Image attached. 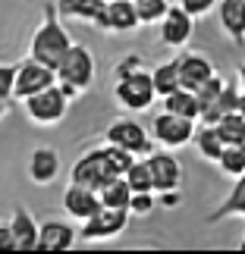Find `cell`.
<instances>
[{"label": "cell", "instance_id": "obj_36", "mask_svg": "<svg viewBox=\"0 0 245 254\" xmlns=\"http://www.w3.org/2000/svg\"><path fill=\"white\" fill-rule=\"evenodd\" d=\"M239 85H242V91H245V63L239 66Z\"/></svg>", "mask_w": 245, "mask_h": 254}, {"label": "cell", "instance_id": "obj_27", "mask_svg": "<svg viewBox=\"0 0 245 254\" xmlns=\"http://www.w3.org/2000/svg\"><path fill=\"white\" fill-rule=\"evenodd\" d=\"M123 176H126V182H129V189H132V191H154L151 167H148V160H145V157H135V160H132V167L126 170Z\"/></svg>", "mask_w": 245, "mask_h": 254}, {"label": "cell", "instance_id": "obj_19", "mask_svg": "<svg viewBox=\"0 0 245 254\" xmlns=\"http://www.w3.org/2000/svg\"><path fill=\"white\" fill-rule=\"evenodd\" d=\"M220 28L233 44H245V0H220L217 3Z\"/></svg>", "mask_w": 245, "mask_h": 254}, {"label": "cell", "instance_id": "obj_15", "mask_svg": "<svg viewBox=\"0 0 245 254\" xmlns=\"http://www.w3.org/2000/svg\"><path fill=\"white\" fill-rule=\"evenodd\" d=\"M57 176H60V154H57L51 144L35 148L32 157H28V179L35 185H51Z\"/></svg>", "mask_w": 245, "mask_h": 254}, {"label": "cell", "instance_id": "obj_26", "mask_svg": "<svg viewBox=\"0 0 245 254\" xmlns=\"http://www.w3.org/2000/svg\"><path fill=\"white\" fill-rule=\"evenodd\" d=\"M217 132H220V138L223 144H245V116L239 110H233L227 116H220L217 123Z\"/></svg>", "mask_w": 245, "mask_h": 254}, {"label": "cell", "instance_id": "obj_33", "mask_svg": "<svg viewBox=\"0 0 245 254\" xmlns=\"http://www.w3.org/2000/svg\"><path fill=\"white\" fill-rule=\"evenodd\" d=\"M220 0H179V6L182 9H189V13L195 16V19H201V16H208L214 6H217Z\"/></svg>", "mask_w": 245, "mask_h": 254}, {"label": "cell", "instance_id": "obj_38", "mask_svg": "<svg viewBox=\"0 0 245 254\" xmlns=\"http://www.w3.org/2000/svg\"><path fill=\"white\" fill-rule=\"evenodd\" d=\"M3 116H6V104H0V123H3Z\"/></svg>", "mask_w": 245, "mask_h": 254}, {"label": "cell", "instance_id": "obj_20", "mask_svg": "<svg viewBox=\"0 0 245 254\" xmlns=\"http://www.w3.org/2000/svg\"><path fill=\"white\" fill-rule=\"evenodd\" d=\"M163 101V110H170L176 116H185V120H201V101L195 97V91H189V88H176L173 94L161 97Z\"/></svg>", "mask_w": 245, "mask_h": 254}, {"label": "cell", "instance_id": "obj_23", "mask_svg": "<svg viewBox=\"0 0 245 254\" xmlns=\"http://www.w3.org/2000/svg\"><path fill=\"white\" fill-rule=\"evenodd\" d=\"M151 79H154V91H158V97H166V94H173L176 88H182V82H179V57L161 60L151 69Z\"/></svg>", "mask_w": 245, "mask_h": 254}, {"label": "cell", "instance_id": "obj_17", "mask_svg": "<svg viewBox=\"0 0 245 254\" xmlns=\"http://www.w3.org/2000/svg\"><path fill=\"white\" fill-rule=\"evenodd\" d=\"M214 72L217 69H214V63L204 54H195V51L179 54V82H182V88L195 91V88H198L201 82H208Z\"/></svg>", "mask_w": 245, "mask_h": 254}, {"label": "cell", "instance_id": "obj_32", "mask_svg": "<svg viewBox=\"0 0 245 254\" xmlns=\"http://www.w3.org/2000/svg\"><path fill=\"white\" fill-rule=\"evenodd\" d=\"M13 85H16V66L0 63V104H6L13 97Z\"/></svg>", "mask_w": 245, "mask_h": 254}, {"label": "cell", "instance_id": "obj_21", "mask_svg": "<svg viewBox=\"0 0 245 254\" xmlns=\"http://www.w3.org/2000/svg\"><path fill=\"white\" fill-rule=\"evenodd\" d=\"M192 141H195V148H198V154H201L204 160H211V163L220 160V154H223V138H220V132H217V126H214V123L195 126Z\"/></svg>", "mask_w": 245, "mask_h": 254}, {"label": "cell", "instance_id": "obj_22", "mask_svg": "<svg viewBox=\"0 0 245 254\" xmlns=\"http://www.w3.org/2000/svg\"><path fill=\"white\" fill-rule=\"evenodd\" d=\"M227 217H245V173L236 176V182H233L230 194L223 198L220 207L208 217V223H220V220H227Z\"/></svg>", "mask_w": 245, "mask_h": 254}, {"label": "cell", "instance_id": "obj_30", "mask_svg": "<svg viewBox=\"0 0 245 254\" xmlns=\"http://www.w3.org/2000/svg\"><path fill=\"white\" fill-rule=\"evenodd\" d=\"M223 88H227V82H223L217 72H214L208 82H201L198 88H195V97H198V101H201V110H204V107H208V104H214V101H217Z\"/></svg>", "mask_w": 245, "mask_h": 254}, {"label": "cell", "instance_id": "obj_14", "mask_svg": "<svg viewBox=\"0 0 245 254\" xmlns=\"http://www.w3.org/2000/svg\"><path fill=\"white\" fill-rule=\"evenodd\" d=\"M79 232H76L73 223H66L60 217H47L41 220V229H38V248L44 251H66L76 245Z\"/></svg>", "mask_w": 245, "mask_h": 254}, {"label": "cell", "instance_id": "obj_25", "mask_svg": "<svg viewBox=\"0 0 245 254\" xmlns=\"http://www.w3.org/2000/svg\"><path fill=\"white\" fill-rule=\"evenodd\" d=\"M97 194H101L104 207H123V210H129L132 189H129V182H126V176H113L110 182H104L101 189H97Z\"/></svg>", "mask_w": 245, "mask_h": 254}, {"label": "cell", "instance_id": "obj_7", "mask_svg": "<svg viewBox=\"0 0 245 254\" xmlns=\"http://www.w3.org/2000/svg\"><path fill=\"white\" fill-rule=\"evenodd\" d=\"M129 217H132V213L123 210V207H104V204H101V207L82 223L79 239H85V242H110V239H116V236L126 232Z\"/></svg>", "mask_w": 245, "mask_h": 254}, {"label": "cell", "instance_id": "obj_28", "mask_svg": "<svg viewBox=\"0 0 245 254\" xmlns=\"http://www.w3.org/2000/svg\"><path fill=\"white\" fill-rule=\"evenodd\" d=\"M217 167L227 173V176H242L245 173V144H223V154L217 160Z\"/></svg>", "mask_w": 245, "mask_h": 254}, {"label": "cell", "instance_id": "obj_12", "mask_svg": "<svg viewBox=\"0 0 245 254\" xmlns=\"http://www.w3.org/2000/svg\"><path fill=\"white\" fill-rule=\"evenodd\" d=\"M139 25H142V19H139V9H135V0H107L101 32L129 35V32H135Z\"/></svg>", "mask_w": 245, "mask_h": 254}, {"label": "cell", "instance_id": "obj_11", "mask_svg": "<svg viewBox=\"0 0 245 254\" xmlns=\"http://www.w3.org/2000/svg\"><path fill=\"white\" fill-rule=\"evenodd\" d=\"M161 41L166 47H185L192 41L195 35V16L189 13V9H182L179 3H170V9H166V16L161 19Z\"/></svg>", "mask_w": 245, "mask_h": 254}, {"label": "cell", "instance_id": "obj_8", "mask_svg": "<svg viewBox=\"0 0 245 254\" xmlns=\"http://www.w3.org/2000/svg\"><path fill=\"white\" fill-rule=\"evenodd\" d=\"M195 126H198L195 120H185V116H176L170 110H163L151 120V138H154V144H161V148H182V144L192 141Z\"/></svg>", "mask_w": 245, "mask_h": 254}, {"label": "cell", "instance_id": "obj_35", "mask_svg": "<svg viewBox=\"0 0 245 254\" xmlns=\"http://www.w3.org/2000/svg\"><path fill=\"white\" fill-rule=\"evenodd\" d=\"M158 198H161L163 207H176V204H179V194L176 191H163V194H158Z\"/></svg>", "mask_w": 245, "mask_h": 254}, {"label": "cell", "instance_id": "obj_13", "mask_svg": "<svg viewBox=\"0 0 245 254\" xmlns=\"http://www.w3.org/2000/svg\"><path fill=\"white\" fill-rule=\"evenodd\" d=\"M101 207V194L94 189H88V185H79V182H70L63 191V210L70 220H79L85 223L91 213Z\"/></svg>", "mask_w": 245, "mask_h": 254}, {"label": "cell", "instance_id": "obj_16", "mask_svg": "<svg viewBox=\"0 0 245 254\" xmlns=\"http://www.w3.org/2000/svg\"><path fill=\"white\" fill-rule=\"evenodd\" d=\"M104 9L107 0H57V13L66 19H82L85 25L101 28L104 25Z\"/></svg>", "mask_w": 245, "mask_h": 254}, {"label": "cell", "instance_id": "obj_6", "mask_svg": "<svg viewBox=\"0 0 245 254\" xmlns=\"http://www.w3.org/2000/svg\"><path fill=\"white\" fill-rule=\"evenodd\" d=\"M104 141L116 144V148L132 151L135 157H145V154L154 151L151 129H145V126L139 120H132V116H116V120L104 129Z\"/></svg>", "mask_w": 245, "mask_h": 254}, {"label": "cell", "instance_id": "obj_31", "mask_svg": "<svg viewBox=\"0 0 245 254\" xmlns=\"http://www.w3.org/2000/svg\"><path fill=\"white\" fill-rule=\"evenodd\" d=\"M158 204V191H132V201H129V213L132 217H148Z\"/></svg>", "mask_w": 245, "mask_h": 254}, {"label": "cell", "instance_id": "obj_2", "mask_svg": "<svg viewBox=\"0 0 245 254\" xmlns=\"http://www.w3.org/2000/svg\"><path fill=\"white\" fill-rule=\"evenodd\" d=\"M73 35L66 32L63 25V16L57 13V3H44V16H41V25L32 32V41H28V57H35V60H41L44 66H57L63 63V57L70 54L73 47Z\"/></svg>", "mask_w": 245, "mask_h": 254}, {"label": "cell", "instance_id": "obj_5", "mask_svg": "<svg viewBox=\"0 0 245 254\" xmlns=\"http://www.w3.org/2000/svg\"><path fill=\"white\" fill-rule=\"evenodd\" d=\"M25 116L35 126H57L66 116V107H70V94L63 91V85L57 82L44 91H38L32 97H25Z\"/></svg>", "mask_w": 245, "mask_h": 254}, {"label": "cell", "instance_id": "obj_29", "mask_svg": "<svg viewBox=\"0 0 245 254\" xmlns=\"http://www.w3.org/2000/svg\"><path fill=\"white\" fill-rule=\"evenodd\" d=\"M135 9H139V19L142 25H154L161 22L170 9V0H135Z\"/></svg>", "mask_w": 245, "mask_h": 254}, {"label": "cell", "instance_id": "obj_37", "mask_svg": "<svg viewBox=\"0 0 245 254\" xmlns=\"http://www.w3.org/2000/svg\"><path fill=\"white\" fill-rule=\"evenodd\" d=\"M239 113H242V116H245V91H242V94H239Z\"/></svg>", "mask_w": 245, "mask_h": 254}, {"label": "cell", "instance_id": "obj_1", "mask_svg": "<svg viewBox=\"0 0 245 254\" xmlns=\"http://www.w3.org/2000/svg\"><path fill=\"white\" fill-rule=\"evenodd\" d=\"M113 91H116V101H120L129 113H142L158 101L151 69H145L135 54L113 66Z\"/></svg>", "mask_w": 245, "mask_h": 254}, {"label": "cell", "instance_id": "obj_10", "mask_svg": "<svg viewBox=\"0 0 245 254\" xmlns=\"http://www.w3.org/2000/svg\"><path fill=\"white\" fill-rule=\"evenodd\" d=\"M151 167V179H154V191L163 194V191H176L182 185V163L176 160V154L170 148H154L151 154H145Z\"/></svg>", "mask_w": 245, "mask_h": 254}, {"label": "cell", "instance_id": "obj_18", "mask_svg": "<svg viewBox=\"0 0 245 254\" xmlns=\"http://www.w3.org/2000/svg\"><path fill=\"white\" fill-rule=\"evenodd\" d=\"M9 229H13V239H16V251H32L38 248V229H41V223L32 217V210L28 207H13L9 213Z\"/></svg>", "mask_w": 245, "mask_h": 254}, {"label": "cell", "instance_id": "obj_24", "mask_svg": "<svg viewBox=\"0 0 245 254\" xmlns=\"http://www.w3.org/2000/svg\"><path fill=\"white\" fill-rule=\"evenodd\" d=\"M239 94H242L239 88L227 82V88L220 91L217 101L208 104V107L201 110V120H198V123H217L220 116H227V113H233V110H239Z\"/></svg>", "mask_w": 245, "mask_h": 254}, {"label": "cell", "instance_id": "obj_3", "mask_svg": "<svg viewBox=\"0 0 245 254\" xmlns=\"http://www.w3.org/2000/svg\"><path fill=\"white\" fill-rule=\"evenodd\" d=\"M57 82L63 85V91L76 97L94 82V54L85 44H73L70 54L63 57V63L57 66Z\"/></svg>", "mask_w": 245, "mask_h": 254}, {"label": "cell", "instance_id": "obj_9", "mask_svg": "<svg viewBox=\"0 0 245 254\" xmlns=\"http://www.w3.org/2000/svg\"><path fill=\"white\" fill-rule=\"evenodd\" d=\"M51 85H57V69L44 66L41 60H35V57H25V60L16 66L13 97H16V101H25V97L44 91V88H51Z\"/></svg>", "mask_w": 245, "mask_h": 254}, {"label": "cell", "instance_id": "obj_4", "mask_svg": "<svg viewBox=\"0 0 245 254\" xmlns=\"http://www.w3.org/2000/svg\"><path fill=\"white\" fill-rule=\"evenodd\" d=\"M113 176H120L110 160V154H107V144H101V148H91L85 151L79 160L73 163L70 170V182H79V185H88V189H101L104 182H110Z\"/></svg>", "mask_w": 245, "mask_h": 254}, {"label": "cell", "instance_id": "obj_39", "mask_svg": "<svg viewBox=\"0 0 245 254\" xmlns=\"http://www.w3.org/2000/svg\"><path fill=\"white\" fill-rule=\"evenodd\" d=\"M239 248H242V251H245V236H242V242H239Z\"/></svg>", "mask_w": 245, "mask_h": 254}, {"label": "cell", "instance_id": "obj_34", "mask_svg": "<svg viewBox=\"0 0 245 254\" xmlns=\"http://www.w3.org/2000/svg\"><path fill=\"white\" fill-rule=\"evenodd\" d=\"M0 251H16V239H13V229H9V220L0 223Z\"/></svg>", "mask_w": 245, "mask_h": 254}]
</instances>
